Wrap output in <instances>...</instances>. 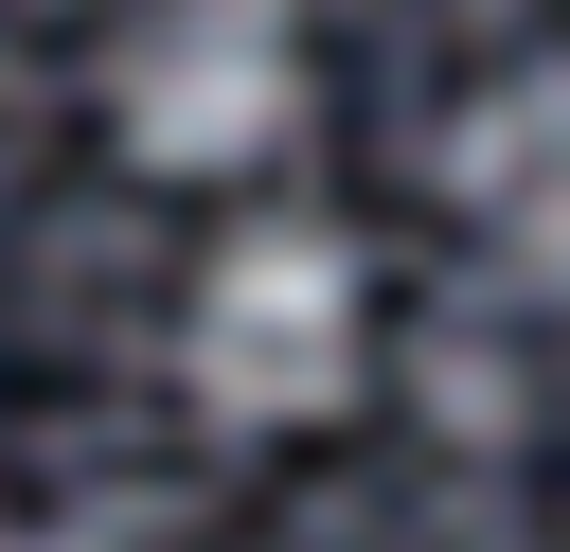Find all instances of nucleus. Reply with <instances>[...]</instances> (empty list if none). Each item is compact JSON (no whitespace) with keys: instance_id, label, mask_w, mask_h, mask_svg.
<instances>
[{"instance_id":"f257e3e1","label":"nucleus","mask_w":570,"mask_h":552,"mask_svg":"<svg viewBox=\"0 0 570 552\" xmlns=\"http://www.w3.org/2000/svg\"><path fill=\"white\" fill-rule=\"evenodd\" d=\"M178 392L214 427H249V445L338 427L374 392V267H356V231H321V214L214 231V267L178 285Z\"/></svg>"},{"instance_id":"f03ea898","label":"nucleus","mask_w":570,"mask_h":552,"mask_svg":"<svg viewBox=\"0 0 570 552\" xmlns=\"http://www.w3.org/2000/svg\"><path fill=\"white\" fill-rule=\"evenodd\" d=\"M107 142L142 178H249L303 142V0H142L107 53Z\"/></svg>"},{"instance_id":"7ed1b4c3","label":"nucleus","mask_w":570,"mask_h":552,"mask_svg":"<svg viewBox=\"0 0 570 552\" xmlns=\"http://www.w3.org/2000/svg\"><path fill=\"white\" fill-rule=\"evenodd\" d=\"M428 178H445V214L481 231V267H499V285L570 303V53H517V71H481V89L445 107Z\"/></svg>"},{"instance_id":"20e7f679","label":"nucleus","mask_w":570,"mask_h":552,"mask_svg":"<svg viewBox=\"0 0 570 552\" xmlns=\"http://www.w3.org/2000/svg\"><path fill=\"white\" fill-rule=\"evenodd\" d=\"M0 552H160V534H125V516H18Z\"/></svg>"}]
</instances>
